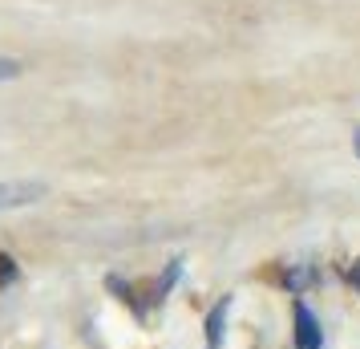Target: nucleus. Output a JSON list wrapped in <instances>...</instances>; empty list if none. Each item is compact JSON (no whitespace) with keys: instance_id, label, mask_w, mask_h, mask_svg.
<instances>
[{"instance_id":"f257e3e1","label":"nucleus","mask_w":360,"mask_h":349,"mask_svg":"<svg viewBox=\"0 0 360 349\" xmlns=\"http://www.w3.org/2000/svg\"><path fill=\"white\" fill-rule=\"evenodd\" d=\"M49 195V187L37 179H4L0 183V212H17V207H33Z\"/></svg>"},{"instance_id":"f03ea898","label":"nucleus","mask_w":360,"mask_h":349,"mask_svg":"<svg viewBox=\"0 0 360 349\" xmlns=\"http://www.w3.org/2000/svg\"><path fill=\"white\" fill-rule=\"evenodd\" d=\"M295 349H320V321L304 300H295Z\"/></svg>"},{"instance_id":"7ed1b4c3","label":"nucleus","mask_w":360,"mask_h":349,"mask_svg":"<svg viewBox=\"0 0 360 349\" xmlns=\"http://www.w3.org/2000/svg\"><path fill=\"white\" fill-rule=\"evenodd\" d=\"M227 309H231V297H223L219 305L211 309L207 317V349H219L223 345V325H227Z\"/></svg>"},{"instance_id":"20e7f679","label":"nucleus","mask_w":360,"mask_h":349,"mask_svg":"<svg viewBox=\"0 0 360 349\" xmlns=\"http://www.w3.org/2000/svg\"><path fill=\"white\" fill-rule=\"evenodd\" d=\"M179 272H182V260H170V264H166V276H162V281H158V288H154V297L162 300L166 293L174 288V281H179Z\"/></svg>"},{"instance_id":"39448f33","label":"nucleus","mask_w":360,"mask_h":349,"mask_svg":"<svg viewBox=\"0 0 360 349\" xmlns=\"http://www.w3.org/2000/svg\"><path fill=\"white\" fill-rule=\"evenodd\" d=\"M20 73H25V61H17V57H4V53H0V82H17Z\"/></svg>"},{"instance_id":"423d86ee","label":"nucleus","mask_w":360,"mask_h":349,"mask_svg":"<svg viewBox=\"0 0 360 349\" xmlns=\"http://www.w3.org/2000/svg\"><path fill=\"white\" fill-rule=\"evenodd\" d=\"M13 281H17V264H13V256L0 252V284H13Z\"/></svg>"},{"instance_id":"0eeeda50","label":"nucleus","mask_w":360,"mask_h":349,"mask_svg":"<svg viewBox=\"0 0 360 349\" xmlns=\"http://www.w3.org/2000/svg\"><path fill=\"white\" fill-rule=\"evenodd\" d=\"M348 281L356 284V293H360V260H352V264H348Z\"/></svg>"},{"instance_id":"6e6552de","label":"nucleus","mask_w":360,"mask_h":349,"mask_svg":"<svg viewBox=\"0 0 360 349\" xmlns=\"http://www.w3.org/2000/svg\"><path fill=\"white\" fill-rule=\"evenodd\" d=\"M356 154H360V130H356Z\"/></svg>"}]
</instances>
